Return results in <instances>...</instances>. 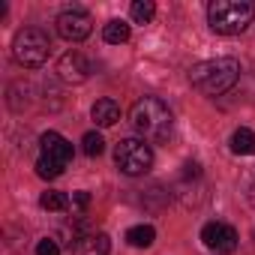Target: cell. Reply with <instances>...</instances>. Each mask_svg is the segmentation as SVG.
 <instances>
[{
  "mask_svg": "<svg viewBox=\"0 0 255 255\" xmlns=\"http://www.w3.org/2000/svg\"><path fill=\"white\" fill-rule=\"evenodd\" d=\"M81 147H84V153H87V156H99V153L105 150V141H102V135H99V132H87V135L81 138Z\"/></svg>",
  "mask_w": 255,
  "mask_h": 255,
  "instance_id": "e0dca14e",
  "label": "cell"
},
{
  "mask_svg": "<svg viewBox=\"0 0 255 255\" xmlns=\"http://www.w3.org/2000/svg\"><path fill=\"white\" fill-rule=\"evenodd\" d=\"M90 117L96 126H114L120 120V105L114 99H96L93 108H90Z\"/></svg>",
  "mask_w": 255,
  "mask_h": 255,
  "instance_id": "30bf717a",
  "label": "cell"
},
{
  "mask_svg": "<svg viewBox=\"0 0 255 255\" xmlns=\"http://www.w3.org/2000/svg\"><path fill=\"white\" fill-rule=\"evenodd\" d=\"M183 177L198 180V177H201V165H198V162H186V165H183Z\"/></svg>",
  "mask_w": 255,
  "mask_h": 255,
  "instance_id": "44dd1931",
  "label": "cell"
},
{
  "mask_svg": "<svg viewBox=\"0 0 255 255\" xmlns=\"http://www.w3.org/2000/svg\"><path fill=\"white\" fill-rule=\"evenodd\" d=\"M39 207H45V210H66V207H69V195L48 189V192L39 195Z\"/></svg>",
  "mask_w": 255,
  "mask_h": 255,
  "instance_id": "9a60e30c",
  "label": "cell"
},
{
  "mask_svg": "<svg viewBox=\"0 0 255 255\" xmlns=\"http://www.w3.org/2000/svg\"><path fill=\"white\" fill-rule=\"evenodd\" d=\"M48 54H51V39L39 27H24V30L15 33V39H12L15 63H21L27 69H36V66H42L48 60Z\"/></svg>",
  "mask_w": 255,
  "mask_h": 255,
  "instance_id": "277c9868",
  "label": "cell"
},
{
  "mask_svg": "<svg viewBox=\"0 0 255 255\" xmlns=\"http://www.w3.org/2000/svg\"><path fill=\"white\" fill-rule=\"evenodd\" d=\"M93 249H96L99 255H105V252L111 249V237H108V234H96V237H93Z\"/></svg>",
  "mask_w": 255,
  "mask_h": 255,
  "instance_id": "d6986e66",
  "label": "cell"
},
{
  "mask_svg": "<svg viewBox=\"0 0 255 255\" xmlns=\"http://www.w3.org/2000/svg\"><path fill=\"white\" fill-rule=\"evenodd\" d=\"M54 24H57V33L63 39H69V42H81L93 30V21H90V15L84 9H63Z\"/></svg>",
  "mask_w": 255,
  "mask_h": 255,
  "instance_id": "8992f818",
  "label": "cell"
},
{
  "mask_svg": "<svg viewBox=\"0 0 255 255\" xmlns=\"http://www.w3.org/2000/svg\"><path fill=\"white\" fill-rule=\"evenodd\" d=\"M249 198H252V204H255V183H252V192H249Z\"/></svg>",
  "mask_w": 255,
  "mask_h": 255,
  "instance_id": "7402d4cb",
  "label": "cell"
},
{
  "mask_svg": "<svg viewBox=\"0 0 255 255\" xmlns=\"http://www.w3.org/2000/svg\"><path fill=\"white\" fill-rule=\"evenodd\" d=\"M129 12H132V21H138V24H150L153 15H156V6L150 3V0H135Z\"/></svg>",
  "mask_w": 255,
  "mask_h": 255,
  "instance_id": "2e32d148",
  "label": "cell"
},
{
  "mask_svg": "<svg viewBox=\"0 0 255 255\" xmlns=\"http://www.w3.org/2000/svg\"><path fill=\"white\" fill-rule=\"evenodd\" d=\"M114 165L126 177L147 174L153 165V150H150V144H144V138H123L114 147Z\"/></svg>",
  "mask_w": 255,
  "mask_h": 255,
  "instance_id": "5b68a950",
  "label": "cell"
},
{
  "mask_svg": "<svg viewBox=\"0 0 255 255\" xmlns=\"http://www.w3.org/2000/svg\"><path fill=\"white\" fill-rule=\"evenodd\" d=\"M36 255H60L57 240H54V237H42V240L36 243Z\"/></svg>",
  "mask_w": 255,
  "mask_h": 255,
  "instance_id": "ac0fdd59",
  "label": "cell"
},
{
  "mask_svg": "<svg viewBox=\"0 0 255 255\" xmlns=\"http://www.w3.org/2000/svg\"><path fill=\"white\" fill-rule=\"evenodd\" d=\"M231 150H234L237 156H252V153H255V132L246 129V126L234 129V135H231Z\"/></svg>",
  "mask_w": 255,
  "mask_h": 255,
  "instance_id": "4fadbf2b",
  "label": "cell"
},
{
  "mask_svg": "<svg viewBox=\"0 0 255 255\" xmlns=\"http://www.w3.org/2000/svg\"><path fill=\"white\" fill-rule=\"evenodd\" d=\"M129 36H132L129 24L120 21V18H114V21H108V24L102 27V39H105L108 45H123V42H129Z\"/></svg>",
  "mask_w": 255,
  "mask_h": 255,
  "instance_id": "8fae6325",
  "label": "cell"
},
{
  "mask_svg": "<svg viewBox=\"0 0 255 255\" xmlns=\"http://www.w3.org/2000/svg\"><path fill=\"white\" fill-rule=\"evenodd\" d=\"M129 120H132V126H135L144 138H153V141H165L171 135V126H174L171 108L159 96L138 99L132 105V111H129Z\"/></svg>",
  "mask_w": 255,
  "mask_h": 255,
  "instance_id": "7a4b0ae2",
  "label": "cell"
},
{
  "mask_svg": "<svg viewBox=\"0 0 255 255\" xmlns=\"http://www.w3.org/2000/svg\"><path fill=\"white\" fill-rule=\"evenodd\" d=\"M39 144H42V156H48V159L60 162L63 168L72 162V144H69L60 132H45V135L39 138Z\"/></svg>",
  "mask_w": 255,
  "mask_h": 255,
  "instance_id": "9c48e42d",
  "label": "cell"
},
{
  "mask_svg": "<svg viewBox=\"0 0 255 255\" xmlns=\"http://www.w3.org/2000/svg\"><path fill=\"white\" fill-rule=\"evenodd\" d=\"M252 3L246 0H213L207 6V21H210V30L219 33V36H237L243 33L249 24H252Z\"/></svg>",
  "mask_w": 255,
  "mask_h": 255,
  "instance_id": "3957f363",
  "label": "cell"
},
{
  "mask_svg": "<svg viewBox=\"0 0 255 255\" xmlns=\"http://www.w3.org/2000/svg\"><path fill=\"white\" fill-rule=\"evenodd\" d=\"M153 240H156V228L153 225H132L129 231H126V243L135 246V249H147V246H153Z\"/></svg>",
  "mask_w": 255,
  "mask_h": 255,
  "instance_id": "7c38bea8",
  "label": "cell"
},
{
  "mask_svg": "<svg viewBox=\"0 0 255 255\" xmlns=\"http://www.w3.org/2000/svg\"><path fill=\"white\" fill-rule=\"evenodd\" d=\"M240 78V63L234 57H213V60H201L189 69V81L198 93L204 96H222L228 93Z\"/></svg>",
  "mask_w": 255,
  "mask_h": 255,
  "instance_id": "6da1fadb",
  "label": "cell"
},
{
  "mask_svg": "<svg viewBox=\"0 0 255 255\" xmlns=\"http://www.w3.org/2000/svg\"><path fill=\"white\" fill-rule=\"evenodd\" d=\"M201 240H204L207 249L222 252V255H228V252L237 249V231L231 225H225V222H207L201 228Z\"/></svg>",
  "mask_w": 255,
  "mask_h": 255,
  "instance_id": "52a82bcc",
  "label": "cell"
},
{
  "mask_svg": "<svg viewBox=\"0 0 255 255\" xmlns=\"http://www.w3.org/2000/svg\"><path fill=\"white\" fill-rule=\"evenodd\" d=\"M63 171H66V168H63L60 162L48 159V156H39V159H36V174H39L42 180H57Z\"/></svg>",
  "mask_w": 255,
  "mask_h": 255,
  "instance_id": "5bb4252c",
  "label": "cell"
},
{
  "mask_svg": "<svg viewBox=\"0 0 255 255\" xmlns=\"http://www.w3.org/2000/svg\"><path fill=\"white\" fill-rule=\"evenodd\" d=\"M87 75H90V63H87L84 54L66 51V54L57 60V78H60V81H66V84H81V81H87Z\"/></svg>",
  "mask_w": 255,
  "mask_h": 255,
  "instance_id": "ba28073f",
  "label": "cell"
},
{
  "mask_svg": "<svg viewBox=\"0 0 255 255\" xmlns=\"http://www.w3.org/2000/svg\"><path fill=\"white\" fill-rule=\"evenodd\" d=\"M72 201H75L78 210H87V207H90V192H84V189H81V192H72Z\"/></svg>",
  "mask_w": 255,
  "mask_h": 255,
  "instance_id": "ffe728a7",
  "label": "cell"
}]
</instances>
